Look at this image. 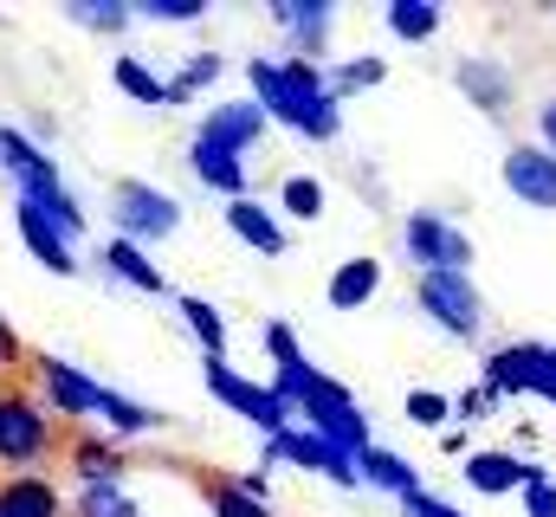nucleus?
Wrapping results in <instances>:
<instances>
[{
  "label": "nucleus",
  "mask_w": 556,
  "mask_h": 517,
  "mask_svg": "<svg viewBox=\"0 0 556 517\" xmlns=\"http://www.w3.org/2000/svg\"><path fill=\"white\" fill-rule=\"evenodd\" d=\"M247 98L266 111V124L291 129L298 142H337L343 136V104L324 85V65L291 59V52H253L247 65Z\"/></svg>",
  "instance_id": "nucleus-1"
},
{
  "label": "nucleus",
  "mask_w": 556,
  "mask_h": 517,
  "mask_svg": "<svg viewBox=\"0 0 556 517\" xmlns=\"http://www.w3.org/2000/svg\"><path fill=\"white\" fill-rule=\"evenodd\" d=\"M52 459H59V420L46 414V401L20 382H0V479L52 472Z\"/></svg>",
  "instance_id": "nucleus-2"
},
{
  "label": "nucleus",
  "mask_w": 556,
  "mask_h": 517,
  "mask_svg": "<svg viewBox=\"0 0 556 517\" xmlns=\"http://www.w3.org/2000/svg\"><path fill=\"white\" fill-rule=\"evenodd\" d=\"M415 311L453 343H479L492 311L472 272H415Z\"/></svg>",
  "instance_id": "nucleus-3"
},
{
  "label": "nucleus",
  "mask_w": 556,
  "mask_h": 517,
  "mask_svg": "<svg viewBox=\"0 0 556 517\" xmlns=\"http://www.w3.org/2000/svg\"><path fill=\"white\" fill-rule=\"evenodd\" d=\"M26 376H33L26 388L46 401V414H52L59 427H72V433H78V427H98V414H104V394H111V388L98 382L91 369H78L72 356H33V363H26Z\"/></svg>",
  "instance_id": "nucleus-4"
},
{
  "label": "nucleus",
  "mask_w": 556,
  "mask_h": 517,
  "mask_svg": "<svg viewBox=\"0 0 556 517\" xmlns=\"http://www.w3.org/2000/svg\"><path fill=\"white\" fill-rule=\"evenodd\" d=\"M181 220H188V207H181L168 188L142 181V175H124V181L111 188V227H117V240H130L142 253L162 247V240H175Z\"/></svg>",
  "instance_id": "nucleus-5"
},
{
  "label": "nucleus",
  "mask_w": 556,
  "mask_h": 517,
  "mask_svg": "<svg viewBox=\"0 0 556 517\" xmlns=\"http://www.w3.org/2000/svg\"><path fill=\"white\" fill-rule=\"evenodd\" d=\"M201 388L227 407V414H240L260 440H273V433H285V427H298V414L278 401L266 382H253V376H240L227 356H201Z\"/></svg>",
  "instance_id": "nucleus-6"
},
{
  "label": "nucleus",
  "mask_w": 556,
  "mask_h": 517,
  "mask_svg": "<svg viewBox=\"0 0 556 517\" xmlns=\"http://www.w3.org/2000/svg\"><path fill=\"white\" fill-rule=\"evenodd\" d=\"M402 258L415 265V272H472V234L453 220V214H440V207H415V214H402Z\"/></svg>",
  "instance_id": "nucleus-7"
},
{
  "label": "nucleus",
  "mask_w": 556,
  "mask_h": 517,
  "mask_svg": "<svg viewBox=\"0 0 556 517\" xmlns=\"http://www.w3.org/2000/svg\"><path fill=\"white\" fill-rule=\"evenodd\" d=\"M260 466L278 472V466H298V472H317V479H330V486H343V492H356L363 479H356V459L350 453H337L324 433H311L304 420L298 427H285L273 440H260Z\"/></svg>",
  "instance_id": "nucleus-8"
},
{
  "label": "nucleus",
  "mask_w": 556,
  "mask_h": 517,
  "mask_svg": "<svg viewBox=\"0 0 556 517\" xmlns=\"http://www.w3.org/2000/svg\"><path fill=\"white\" fill-rule=\"evenodd\" d=\"M453 91H459L479 117H492V124H505V117L518 111V72H511L498 52H466V59H453Z\"/></svg>",
  "instance_id": "nucleus-9"
},
{
  "label": "nucleus",
  "mask_w": 556,
  "mask_h": 517,
  "mask_svg": "<svg viewBox=\"0 0 556 517\" xmlns=\"http://www.w3.org/2000/svg\"><path fill=\"white\" fill-rule=\"evenodd\" d=\"M0 181L13 188V201H39V194L65 188L59 155H52L46 142H33L20 124H0Z\"/></svg>",
  "instance_id": "nucleus-10"
},
{
  "label": "nucleus",
  "mask_w": 556,
  "mask_h": 517,
  "mask_svg": "<svg viewBox=\"0 0 556 517\" xmlns=\"http://www.w3.org/2000/svg\"><path fill=\"white\" fill-rule=\"evenodd\" d=\"M266 20L278 26V39H285V52H291V59H311V65H324V59H330L337 0H273V7H266Z\"/></svg>",
  "instance_id": "nucleus-11"
},
{
  "label": "nucleus",
  "mask_w": 556,
  "mask_h": 517,
  "mask_svg": "<svg viewBox=\"0 0 556 517\" xmlns=\"http://www.w3.org/2000/svg\"><path fill=\"white\" fill-rule=\"evenodd\" d=\"M273 136V124H266V111L240 91V98H214L207 111H201V124H194V142H214V149H227V155H253L260 142Z\"/></svg>",
  "instance_id": "nucleus-12"
},
{
  "label": "nucleus",
  "mask_w": 556,
  "mask_h": 517,
  "mask_svg": "<svg viewBox=\"0 0 556 517\" xmlns=\"http://www.w3.org/2000/svg\"><path fill=\"white\" fill-rule=\"evenodd\" d=\"M498 181H505V194L518 201V207H538V214H556V155L544 142H511L505 155H498Z\"/></svg>",
  "instance_id": "nucleus-13"
},
{
  "label": "nucleus",
  "mask_w": 556,
  "mask_h": 517,
  "mask_svg": "<svg viewBox=\"0 0 556 517\" xmlns=\"http://www.w3.org/2000/svg\"><path fill=\"white\" fill-rule=\"evenodd\" d=\"M544 363H551V343L518 337V343H498V350H485V356H479V382L492 388L498 401H525V394H538Z\"/></svg>",
  "instance_id": "nucleus-14"
},
{
  "label": "nucleus",
  "mask_w": 556,
  "mask_h": 517,
  "mask_svg": "<svg viewBox=\"0 0 556 517\" xmlns=\"http://www.w3.org/2000/svg\"><path fill=\"white\" fill-rule=\"evenodd\" d=\"M65 466H72V486H117L130 479V446L111 440L104 427H78L65 440Z\"/></svg>",
  "instance_id": "nucleus-15"
},
{
  "label": "nucleus",
  "mask_w": 556,
  "mask_h": 517,
  "mask_svg": "<svg viewBox=\"0 0 556 517\" xmlns=\"http://www.w3.org/2000/svg\"><path fill=\"white\" fill-rule=\"evenodd\" d=\"M220 220H227V234H233L253 258H285V253H291V227L278 220V207H273V201H260V194L227 201V207H220Z\"/></svg>",
  "instance_id": "nucleus-16"
},
{
  "label": "nucleus",
  "mask_w": 556,
  "mask_h": 517,
  "mask_svg": "<svg viewBox=\"0 0 556 517\" xmlns=\"http://www.w3.org/2000/svg\"><path fill=\"white\" fill-rule=\"evenodd\" d=\"M13 234H20V247L39 258V272H52V278H78L85 272V258H78V247L39 214V207H26V201H13Z\"/></svg>",
  "instance_id": "nucleus-17"
},
{
  "label": "nucleus",
  "mask_w": 556,
  "mask_h": 517,
  "mask_svg": "<svg viewBox=\"0 0 556 517\" xmlns=\"http://www.w3.org/2000/svg\"><path fill=\"white\" fill-rule=\"evenodd\" d=\"M188 175L227 207V201H247L253 194V168L240 162V155H227V149H214V142H194L188 136Z\"/></svg>",
  "instance_id": "nucleus-18"
},
{
  "label": "nucleus",
  "mask_w": 556,
  "mask_h": 517,
  "mask_svg": "<svg viewBox=\"0 0 556 517\" xmlns=\"http://www.w3.org/2000/svg\"><path fill=\"white\" fill-rule=\"evenodd\" d=\"M311 433H324L337 453H350V459H363L369 446H376V427H369V414H363V401H324V407H311V414H298Z\"/></svg>",
  "instance_id": "nucleus-19"
},
{
  "label": "nucleus",
  "mask_w": 556,
  "mask_h": 517,
  "mask_svg": "<svg viewBox=\"0 0 556 517\" xmlns=\"http://www.w3.org/2000/svg\"><path fill=\"white\" fill-rule=\"evenodd\" d=\"M376 298H382V258L376 253H350L330 265V285H324L330 311H369Z\"/></svg>",
  "instance_id": "nucleus-20"
},
{
  "label": "nucleus",
  "mask_w": 556,
  "mask_h": 517,
  "mask_svg": "<svg viewBox=\"0 0 556 517\" xmlns=\"http://www.w3.org/2000/svg\"><path fill=\"white\" fill-rule=\"evenodd\" d=\"M459 479L479 492V499H511L525 492V453H505V446H472L459 459Z\"/></svg>",
  "instance_id": "nucleus-21"
},
{
  "label": "nucleus",
  "mask_w": 556,
  "mask_h": 517,
  "mask_svg": "<svg viewBox=\"0 0 556 517\" xmlns=\"http://www.w3.org/2000/svg\"><path fill=\"white\" fill-rule=\"evenodd\" d=\"M98 265H104V278H111V285H124V291H142V298H162V291H168L162 265L142 253V247L117 240V234H111V240L98 247Z\"/></svg>",
  "instance_id": "nucleus-22"
},
{
  "label": "nucleus",
  "mask_w": 556,
  "mask_h": 517,
  "mask_svg": "<svg viewBox=\"0 0 556 517\" xmlns=\"http://www.w3.org/2000/svg\"><path fill=\"white\" fill-rule=\"evenodd\" d=\"M220 78H227V52H214V46H207V52H188V59H181V72H168V78H162V111H188V104H194V98H207Z\"/></svg>",
  "instance_id": "nucleus-23"
},
{
  "label": "nucleus",
  "mask_w": 556,
  "mask_h": 517,
  "mask_svg": "<svg viewBox=\"0 0 556 517\" xmlns=\"http://www.w3.org/2000/svg\"><path fill=\"white\" fill-rule=\"evenodd\" d=\"M356 479H363L369 492H382V499H395V505H402L408 492H420V466L408 459V453H395V446H382V440H376V446H369V453L356 459Z\"/></svg>",
  "instance_id": "nucleus-24"
},
{
  "label": "nucleus",
  "mask_w": 556,
  "mask_h": 517,
  "mask_svg": "<svg viewBox=\"0 0 556 517\" xmlns=\"http://www.w3.org/2000/svg\"><path fill=\"white\" fill-rule=\"evenodd\" d=\"M0 517H65V492L52 472H26V479H0Z\"/></svg>",
  "instance_id": "nucleus-25"
},
{
  "label": "nucleus",
  "mask_w": 556,
  "mask_h": 517,
  "mask_svg": "<svg viewBox=\"0 0 556 517\" xmlns=\"http://www.w3.org/2000/svg\"><path fill=\"white\" fill-rule=\"evenodd\" d=\"M98 427L111 433V440H149V433H162L168 427V414L162 407H149V401H137V394H124V388H111L104 394V414H98Z\"/></svg>",
  "instance_id": "nucleus-26"
},
{
  "label": "nucleus",
  "mask_w": 556,
  "mask_h": 517,
  "mask_svg": "<svg viewBox=\"0 0 556 517\" xmlns=\"http://www.w3.org/2000/svg\"><path fill=\"white\" fill-rule=\"evenodd\" d=\"M324 85H330L337 104H350V98H363V91H382V85H389V59H382V52L330 59V65H324Z\"/></svg>",
  "instance_id": "nucleus-27"
},
{
  "label": "nucleus",
  "mask_w": 556,
  "mask_h": 517,
  "mask_svg": "<svg viewBox=\"0 0 556 517\" xmlns=\"http://www.w3.org/2000/svg\"><path fill=\"white\" fill-rule=\"evenodd\" d=\"M382 26L402 46H433L440 26H446V7L440 0H382Z\"/></svg>",
  "instance_id": "nucleus-28"
},
{
  "label": "nucleus",
  "mask_w": 556,
  "mask_h": 517,
  "mask_svg": "<svg viewBox=\"0 0 556 517\" xmlns=\"http://www.w3.org/2000/svg\"><path fill=\"white\" fill-rule=\"evenodd\" d=\"M175 317L188 324V337L201 343V356H227V311L194 298V291H175Z\"/></svg>",
  "instance_id": "nucleus-29"
},
{
  "label": "nucleus",
  "mask_w": 556,
  "mask_h": 517,
  "mask_svg": "<svg viewBox=\"0 0 556 517\" xmlns=\"http://www.w3.org/2000/svg\"><path fill=\"white\" fill-rule=\"evenodd\" d=\"M273 207H278V220H298V227H311V220H324V207H330V188H324L317 175H278Z\"/></svg>",
  "instance_id": "nucleus-30"
},
{
  "label": "nucleus",
  "mask_w": 556,
  "mask_h": 517,
  "mask_svg": "<svg viewBox=\"0 0 556 517\" xmlns=\"http://www.w3.org/2000/svg\"><path fill=\"white\" fill-rule=\"evenodd\" d=\"M65 20L78 33H98V39H124L137 26V7L130 0H65Z\"/></svg>",
  "instance_id": "nucleus-31"
},
{
  "label": "nucleus",
  "mask_w": 556,
  "mask_h": 517,
  "mask_svg": "<svg viewBox=\"0 0 556 517\" xmlns=\"http://www.w3.org/2000/svg\"><path fill=\"white\" fill-rule=\"evenodd\" d=\"M111 85H117L137 111H162V72H155L142 52H117V59H111Z\"/></svg>",
  "instance_id": "nucleus-32"
},
{
  "label": "nucleus",
  "mask_w": 556,
  "mask_h": 517,
  "mask_svg": "<svg viewBox=\"0 0 556 517\" xmlns=\"http://www.w3.org/2000/svg\"><path fill=\"white\" fill-rule=\"evenodd\" d=\"M72 517H142V499L130 492V479L117 486H72Z\"/></svg>",
  "instance_id": "nucleus-33"
},
{
  "label": "nucleus",
  "mask_w": 556,
  "mask_h": 517,
  "mask_svg": "<svg viewBox=\"0 0 556 517\" xmlns=\"http://www.w3.org/2000/svg\"><path fill=\"white\" fill-rule=\"evenodd\" d=\"M201 492H207V517H278L273 505H260V499H247V492H240V486H233L227 472H214V479H207Z\"/></svg>",
  "instance_id": "nucleus-34"
},
{
  "label": "nucleus",
  "mask_w": 556,
  "mask_h": 517,
  "mask_svg": "<svg viewBox=\"0 0 556 517\" xmlns=\"http://www.w3.org/2000/svg\"><path fill=\"white\" fill-rule=\"evenodd\" d=\"M402 414H408L415 427H427V433H446V427H453V394H446V388H408V394H402Z\"/></svg>",
  "instance_id": "nucleus-35"
},
{
  "label": "nucleus",
  "mask_w": 556,
  "mask_h": 517,
  "mask_svg": "<svg viewBox=\"0 0 556 517\" xmlns=\"http://www.w3.org/2000/svg\"><path fill=\"white\" fill-rule=\"evenodd\" d=\"M26 207H39V214H46V220H52L72 247L85 240V201H78L72 188H52V194H39V201H26Z\"/></svg>",
  "instance_id": "nucleus-36"
},
{
  "label": "nucleus",
  "mask_w": 556,
  "mask_h": 517,
  "mask_svg": "<svg viewBox=\"0 0 556 517\" xmlns=\"http://www.w3.org/2000/svg\"><path fill=\"white\" fill-rule=\"evenodd\" d=\"M498 407H505V401L485 382L459 388V394H453V427H485V420H498Z\"/></svg>",
  "instance_id": "nucleus-37"
},
{
  "label": "nucleus",
  "mask_w": 556,
  "mask_h": 517,
  "mask_svg": "<svg viewBox=\"0 0 556 517\" xmlns=\"http://www.w3.org/2000/svg\"><path fill=\"white\" fill-rule=\"evenodd\" d=\"M130 7L149 26H194V20H207V0H130Z\"/></svg>",
  "instance_id": "nucleus-38"
},
{
  "label": "nucleus",
  "mask_w": 556,
  "mask_h": 517,
  "mask_svg": "<svg viewBox=\"0 0 556 517\" xmlns=\"http://www.w3.org/2000/svg\"><path fill=\"white\" fill-rule=\"evenodd\" d=\"M402 517H466V512H459L453 499H440V492H427V486H420V492L402 499Z\"/></svg>",
  "instance_id": "nucleus-39"
},
{
  "label": "nucleus",
  "mask_w": 556,
  "mask_h": 517,
  "mask_svg": "<svg viewBox=\"0 0 556 517\" xmlns=\"http://www.w3.org/2000/svg\"><path fill=\"white\" fill-rule=\"evenodd\" d=\"M518 499H525V517H556V479H531Z\"/></svg>",
  "instance_id": "nucleus-40"
},
{
  "label": "nucleus",
  "mask_w": 556,
  "mask_h": 517,
  "mask_svg": "<svg viewBox=\"0 0 556 517\" xmlns=\"http://www.w3.org/2000/svg\"><path fill=\"white\" fill-rule=\"evenodd\" d=\"M531 142H544V149L556 155V91L538 98V136H531Z\"/></svg>",
  "instance_id": "nucleus-41"
},
{
  "label": "nucleus",
  "mask_w": 556,
  "mask_h": 517,
  "mask_svg": "<svg viewBox=\"0 0 556 517\" xmlns=\"http://www.w3.org/2000/svg\"><path fill=\"white\" fill-rule=\"evenodd\" d=\"M247 499H260V505H273V472H227Z\"/></svg>",
  "instance_id": "nucleus-42"
},
{
  "label": "nucleus",
  "mask_w": 556,
  "mask_h": 517,
  "mask_svg": "<svg viewBox=\"0 0 556 517\" xmlns=\"http://www.w3.org/2000/svg\"><path fill=\"white\" fill-rule=\"evenodd\" d=\"M7 369H20V330L0 317V376H7Z\"/></svg>",
  "instance_id": "nucleus-43"
},
{
  "label": "nucleus",
  "mask_w": 556,
  "mask_h": 517,
  "mask_svg": "<svg viewBox=\"0 0 556 517\" xmlns=\"http://www.w3.org/2000/svg\"><path fill=\"white\" fill-rule=\"evenodd\" d=\"M440 453L466 459V453H472V433H466V427H446V433H440Z\"/></svg>",
  "instance_id": "nucleus-44"
},
{
  "label": "nucleus",
  "mask_w": 556,
  "mask_h": 517,
  "mask_svg": "<svg viewBox=\"0 0 556 517\" xmlns=\"http://www.w3.org/2000/svg\"><path fill=\"white\" fill-rule=\"evenodd\" d=\"M538 401H551V407H556V343H551V363H544V376H538Z\"/></svg>",
  "instance_id": "nucleus-45"
},
{
  "label": "nucleus",
  "mask_w": 556,
  "mask_h": 517,
  "mask_svg": "<svg viewBox=\"0 0 556 517\" xmlns=\"http://www.w3.org/2000/svg\"><path fill=\"white\" fill-rule=\"evenodd\" d=\"M52 117H46V111H33V117H26V136H33V142H52Z\"/></svg>",
  "instance_id": "nucleus-46"
}]
</instances>
